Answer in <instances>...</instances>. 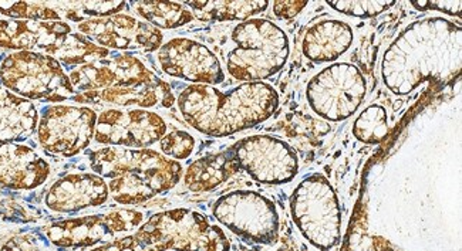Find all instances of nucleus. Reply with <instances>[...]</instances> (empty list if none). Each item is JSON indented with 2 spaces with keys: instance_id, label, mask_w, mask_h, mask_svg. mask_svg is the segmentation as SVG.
Segmentation results:
<instances>
[{
  "instance_id": "nucleus-1",
  "label": "nucleus",
  "mask_w": 462,
  "mask_h": 251,
  "mask_svg": "<svg viewBox=\"0 0 462 251\" xmlns=\"http://www.w3.org/2000/svg\"><path fill=\"white\" fill-rule=\"evenodd\" d=\"M462 67V29L444 17L414 22L385 50L382 76L395 95H409L430 84L441 87Z\"/></svg>"
},
{
  "instance_id": "nucleus-2",
  "label": "nucleus",
  "mask_w": 462,
  "mask_h": 251,
  "mask_svg": "<svg viewBox=\"0 0 462 251\" xmlns=\"http://www.w3.org/2000/svg\"><path fill=\"white\" fill-rule=\"evenodd\" d=\"M279 94L271 84L244 83L231 91L194 84L178 97L182 117L209 137H228L262 124L275 114Z\"/></svg>"
},
{
  "instance_id": "nucleus-3",
  "label": "nucleus",
  "mask_w": 462,
  "mask_h": 251,
  "mask_svg": "<svg viewBox=\"0 0 462 251\" xmlns=\"http://www.w3.org/2000/svg\"><path fill=\"white\" fill-rule=\"evenodd\" d=\"M70 81L80 93L74 100L88 104L170 108L175 103L170 84L131 54L80 66L71 71Z\"/></svg>"
},
{
  "instance_id": "nucleus-4",
  "label": "nucleus",
  "mask_w": 462,
  "mask_h": 251,
  "mask_svg": "<svg viewBox=\"0 0 462 251\" xmlns=\"http://www.w3.org/2000/svg\"><path fill=\"white\" fill-rule=\"evenodd\" d=\"M91 169L108 179V192L117 203L140 204L174 188L182 176L180 162L152 149L107 147L90 154Z\"/></svg>"
},
{
  "instance_id": "nucleus-5",
  "label": "nucleus",
  "mask_w": 462,
  "mask_h": 251,
  "mask_svg": "<svg viewBox=\"0 0 462 251\" xmlns=\"http://www.w3.org/2000/svg\"><path fill=\"white\" fill-rule=\"evenodd\" d=\"M235 48L228 53L226 68L235 80L259 83L283 68L291 53L289 37L278 24L251 19L232 31Z\"/></svg>"
},
{
  "instance_id": "nucleus-6",
  "label": "nucleus",
  "mask_w": 462,
  "mask_h": 251,
  "mask_svg": "<svg viewBox=\"0 0 462 251\" xmlns=\"http://www.w3.org/2000/svg\"><path fill=\"white\" fill-rule=\"evenodd\" d=\"M144 251H229L224 230L191 209L151 216L134 236Z\"/></svg>"
},
{
  "instance_id": "nucleus-7",
  "label": "nucleus",
  "mask_w": 462,
  "mask_h": 251,
  "mask_svg": "<svg viewBox=\"0 0 462 251\" xmlns=\"http://www.w3.org/2000/svg\"><path fill=\"white\" fill-rule=\"evenodd\" d=\"M291 213L306 240L328 251L342 238V211L335 189L320 174H313L296 186L291 196Z\"/></svg>"
},
{
  "instance_id": "nucleus-8",
  "label": "nucleus",
  "mask_w": 462,
  "mask_h": 251,
  "mask_svg": "<svg viewBox=\"0 0 462 251\" xmlns=\"http://www.w3.org/2000/svg\"><path fill=\"white\" fill-rule=\"evenodd\" d=\"M0 83L22 97L59 101L76 98V90L61 64L51 56L34 51H16L0 66Z\"/></svg>"
},
{
  "instance_id": "nucleus-9",
  "label": "nucleus",
  "mask_w": 462,
  "mask_h": 251,
  "mask_svg": "<svg viewBox=\"0 0 462 251\" xmlns=\"http://www.w3.org/2000/svg\"><path fill=\"white\" fill-rule=\"evenodd\" d=\"M367 93L362 71L350 63H335L319 71L306 87L309 107L323 120L340 122L356 114Z\"/></svg>"
},
{
  "instance_id": "nucleus-10",
  "label": "nucleus",
  "mask_w": 462,
  "mask_h": 251,
  "mask_svg": "<svg viewBox=\"0 0 462 251\" xmlns=\"http://www.w3.org/2000/svg\"><path fill=\"white\" fill-rule=\"evenodd\" d=\"M212 215L244 240L265 246H273L278 241V209L271 199L258 192L235 191L224 194L212 206Z\"/></svg>"
},
{
  "instance_id": "nucleus-11",
  "label": "nucleus",
  "mask_w": 462,
  "mask_h": 251,
  "mask_svg": "<svg viewBox=\"0 0 462 251\" xmlns=\"http://www.w3.org/2000/svg\"><path fill=\"white\" fill-rule=\"evenodd\" d=\"M229 151L239 169L259 184H288L298 175V155L281 138L252 135L236 142Z\"/></svg>"
},
{
  "instance_id": "nucleus-12",
  "label": "nucleus",
  "mask_w": 462,
  "mask_h": 251,
  "mask_svg": "<svg viewBox=\"0 0 462 251\" xmlns=\"http://www.w3.org/2000/svg\"><path fill=\"white\" fill-rule=\"evenodd\" d=\"M97 114L88 107L54 105L44 110L37 130L39 142L46 151L74 157L90 145Z\"/></svg>"
},
{
  "instance_id": "nucleus-13",
  "label": "nucleus",
  "mask_w": 462,
  "mask_h": 251,
  "mask_svg": "<svg viewBox=\"0 0 462 251\" xmlns=\"http://www.w3.org/2000/svg\"><path fill=\"white\" fill-rule=\"evenodd\" d=\"M165 132V121L151 111L107 110L97 117L94 139L110 147L147 148Z\"/></svg>"
},
{
  "instance_id": "nucleus-14",
  "label": "nucleus",
  "mask_w": 462,
  "mask_h": 251,
  "mask_svg": "<svg viewBox=\"0 0 462 251\" xmlns=\"http://www.w3.org/2000/svg\"><path fill=\"white\" fill-rule=\"evenodd\" d=\"M158 61L171 77L205 85H217L225 80L218 58L204 44L185 37H177L162 46Z\"/></svg>"
},
{
  "instance_id": "nucleus-15",
  "label": "nucleus",
  "mask_w": 462,
  "mask_h": 251,
  "mask_svg": "<svg viewBox=\"0 0 462 251\" xmlns=\"http://www.w3.org/2000/svg\"><path fill=\"white\" fill-rule=\"evenodd\" d=\"M78 27L88 40L115 50L155 51L164 40L160 29L128 14L90 19Z\"/></svg>"
},
{
  "instance_id": "nucleus-16",
  "label": "nucleus",
  "mask_w": 462,
  "mask_h": 251,
  "mask_svg": "<svg viewBox=\"0 0 462 251\" xmlns=\"http://www.w3.org/2000/svg\"><path fill=\"white\" fill-rule=\"evenodd\" d=\"M49 174L51 166L33 149L0 141V189L31 191L41 186Z\"/></svg>"
},
{
  "instance_id": "nucleus-17",
  "label": "nucleus",
  "mask_w": 462,
  "mask_h": 251,
  "mask_svg": "<svg viewBox=\"0 0 462 251\" xmlns=\"http://www.w3.org/2000/svg\"><path fill=\"white\" fill-rule=\"evenodd\" d=\"M108 194L107 184L98 175H68L51 186L46 204L51 211L73 213L106 203Z\"/></svg>"
},
{
  "instance_id": "nucleus-18",
  "label": "nucleus",
  "mask_w": 462,
  "mask_h": 251,
  "mask_svg": "<svg viewBox=\"0 0 462 251\" xmlns=\"http://www.w3.org/2000/svg\"><path fill=\"white\" fill-rule=\"evenodd\" d=\"M71 33L64 22L0 21V48L9 50H51L61 37Z\"/></svg>"
},
{
  "instance_id": "nucleus-19",
  "label": "nucleus",
  "mask_w": 462,
  "mask_h": 251,
  "mask_svg": "<svg viewBox=\"0 0 462 251\" xmlns=\"http://www.w3.org/2000/svg\"><path fill=\"white\" fill-rule=\"evenodd\" d=\"M355 33L346 22L328 19L312 24L306 31L301 51L313 63H332L350 49Z\"/></svg>"
},
{
  "instance_id": "nucleus-20",
  "label": "nucleus",
  "mask_w": 462,
  "mask_h": 251,
  "mask_svg": "<svg viewBox=\"0 0 462 251\" xmlns=\"http://www.w3.org/2000/svg\"><path fill=\"white\" fill-rule=\"evenodd\" d=\"M107 215L86 216L58 221L47 229V238L63 248L91 247L115 238Z\"/></svg>"
},
{
  "instance_id": "nucleus-21",
  "label": "nucleus",
  "mask_w": 462,
  "mask_h": 251,
  "mask_svg": "<svg viewBox=\"0 0 462 251\" xmlns=\"http://www.w3.org/2000/svg\"><path fill=\"white\" fill-rule=\"evenodd\" d=\"M37 120L31 101L0 88V141H24L36 130Z\"/></svg>"
},
{
  "instance_id": "nucleus-22",
  "label": "nucleus",
  "mask_w": 462,
  "mask_h": 251,
  "mask_svg": "<svg viewBox=\"0 0 462 251\" xmlns=\"http://www.w3.org/2000/svg\"><path fill=\"white\" fill-rule=\"evenodd\" d=\"M241 171L231 151L199 157L188 166L184 184L192 192H209Z\"/></svg>"
},
{
  "instance_id": "nucleus-23",
  "label": "nucleus",
  "mask_w": 462,
  "mask_h": 251,
  "mask_svg": "<svg viewBox=\"0 0 462 251\" xmlns=\"http://www.w3.org/2000/svg\"><path fill=\"white\" fill-rule=\"evenodd\" d=\"M194 17L204 22L248 21L265 12L269 2H184Z\"/></svg>"
},
{
  "instance_id": "nucleus-24",
  "label": "nucleus",
  "mask_w": 462,
  "mask_h": 251,
  "mask_svg": "<svg viewBox=\"0 0 462 251\" xmlns=\"http://www.w3.org/2000/svg\"><path fill=\"white\" fill-rule=\"evenodd\" d=\"M46 54L66 66H86L107 58L110 50L98 48L83 34L70 33L61 37Z\"/></svg>"
},
{
  "instance_id": "nucleus-25",
  "label": "nucleus",
  "mask_w": 462,
  "mask_h": 251,
  "mask_svg": "<svg viewBox=\"0 0 462 251\" xmlns=\"http://www.w3.org/2000/svg\"><path fill=\"white\" fill-rule=\"evenodd\" d=\"M133 9L157 29H177L194 21L192 12L177 2H134Z\"/></svg>"
},
{
  "instance_id": "nucleus-26",
  "label": "nucleus",
  "mask_w": 462,
  "mask_h": 251,
  "mask_svg": "<svg viewBox=\"0 0 462 251\" xmlns=\"http://www.w3.org/2000/svg\"><path fill=\"white\" fill-rule=\"evenodd\" d=\"M389 134V118L387 111L382 105H370L365 108L353 125V135L358 141L375 145Z\"/></svg>"
},
{
  "instance_id": "nucleus-27",
  "label": "nucleus",
  "mask_w": 462,
  "mask_h": 251,
  "mask_svg": "<svg viewBox=\"0 0 462 251\" xmlns=\"http://www.w3.org/2000/svg\"><path fill=\"white\" fill-rule=\"evenodd\" d=\"M54 11L61 12L73 22L90 21L115 16L125 7V2H70V4H51Z\"/></svg>"
},
{
  "instance_id": "nucleus-28",
  "label": "nucleus",
  "mask_w": 462,
  "mask_h": 251,
  "mask_svg": "<svg viewBox=\"0 0 462 251\" xmlns=\"http://www.w3.org/2000/svg\"><path fill=\"white\" fill-rule=\"evenodd\" d=\"M0 13L12 21L60 22V14L49 4L37 2H0Z\"/></svg>"
},
{
  "instance_id": "nucleus-29",
  "label": "nucleus",
  "mask_w": 462,
  "mask_h": 251,
  "mask_svg": "<svg viewBox=\"0 0 462 251\" xmlns=\"http://www.w3.org/2000/svg\"><path fill=\"white\" fill-rule=\"evenodd\" d=\"M328 6L338 13L352 17H374L394 6L395 2H343V0H328Z\"/></svg>"
},
{
  "instance_id": "nucleus-30",
  "label": "nucleus",
  "mask_w": 462,
  "mask_h": 251,
  "mask_svg": "<svg viewBox=\"0 0 462 251\" xmlns=\"http://www.w3.org/2000/svg\"><path fill=\"white\" fill-rule=\"evenodd\" d=\"M160 147H162V154L182 161V159L191 157L195 148V139L188 132L172 131L162 138Z\"/></svg>"
},
{
  "instance_id": "nucleus-31",
  "label": "nucleus",
  "mask_w": 462,
  "mask_h": 251,
  "mask_svg": "<svg viewBox=\"0 0 462 251\" xmlns=\"http://www.w3.org/2000/svg\"><path fill=\"white\" fill-rule=\"evenodd\" d=\"M108 220H110L111 229L117 233H125V231L133 230L144 220V215L141 211H130V209H121L108 213Z\"/></svg>"
},
{
  "instance_id": "nucleus-32",
  "label": "nucleus",
  "mask_w": 462,
  "mask_h": 251,
  "mask_svg": "<svg viewBox=\"0 0 462 251\" xmlns=\"http://www.w3.org/2000/svg\"><path fill=\"white\" fill-rule=\"evenodd\" d=\"M342 251H379L375 238L369 236L363 226H352L347 238L343 243Z\"/></svg>"
},
{
  "instance_id": "nucleus-33",
  "label": "nucleus",
  "mask_w": 462,
  "mask_h": 251,
  "mask_svg": "<svg viewBox=\"0 0 462 251\" xmlns=\"http://www.w3.org/2000/svg\"><path fill=\"white\" fill-rule=\"evenodd\" d=\"M411 6L416 7L417 11H439L442 13L451 14V16H461V2H419V0H412Z\"/></svg>"
},
{
  "instance_id": "nucleus-34",
  "label": "nucleus",
  "mask_w": 462,
  "mask_h": 251,
  "mask_svg": "<svg viewBox=\"0 0 462 251\" xmlns=\"http://www.w3.org/2000/svg\"><path fill=\"white\" fill-rule=\"evenodd\" d=\"M306 6H308L306 0H289V2L278 0L273 4V13L278 19L288 21L291 17L298 16Z\"/></svg>"
},
{
  "instance_id": "nucleus-35",
  "label": "nucleus",
  "mask_w": 462,
  "mask_h": 251,
  "mask_svg": "<svg viewBox=\"0 0 462 251\" xmlns=\"http://www.w3.org/2000/svg\"><path fill=\"white\" fill-rule=\"evenodd\" d=\"M91 251H144V248L134 236H127V238H116L115 241L101 247L93 248Z\"/></svg>"
},
{
  "instance_id": "nucleus-36",
  "label": "nucleus",
  "mask_w": 462,
  "mask_h": 251,
  "mask_svg": "<svg viewBox=\"0 0 462 251\" xmlns=\"http://www.w3.org/2000/svg\"><path fill=\"white\" fill-rule=\"evenodd\" d=\"M0 251H42L36 240L31 236H17L7 240L6 245Z\"/></svg>"
}]
</instances>
